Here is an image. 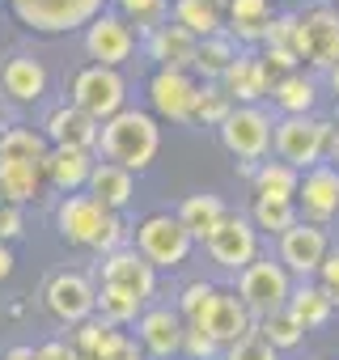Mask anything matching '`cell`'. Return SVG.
Segmentation results:
<instances>
[{
  "label": "cell",
  "mask_w": 339,
  "mask_h": 360,
  "mask_svg": "<svg viewBox=\"0 0 339 360\" xmlns=\"http://www.w3.org/2000/svg\"><path fill=\"white\" fill-rule=\"evenodd\" d=\"M255 330H259L276 352H288V347H297V343L305 339V326L288 314V305L276 309V314H267V318H255Z\"/></svg>",
  "instance_id": "e575fe53"
},
{
  "label": "cell",
  "mask_w": 339,
  "mask_h": 360,
  "mask_svg": "<svg viewBox=\"0 0 339 360\" xmlns=\"http://www.w3.org/2000/svg\"><path fill=\"white\" fill-rule=\"evenodd\" d=\"M288 314H293L305 330H318V326H326V322H331L335 305H331V297L318 288V280H293V292H288Z\"/></svg>",
  "instance_id": "4dcf8cb0"
},
{
  "label": "cell",
  "mask_w": 339,
  "mask_h": 360,
  "mask_svg": "<svg viewBox=\"0 0 339 360\" xmlns=\"http://www.w3.org/2000/svg\"><path fill=\"white\" fill-rule=\"evenodd\" d=\"M217 288H221V284H212V280H191V284H183V292H179L174 309L183 314V322H187V326H196V322L204 318V309H208V301L217 297Z\"/></svg>",
  "instance_id": "ab89813d"
},
{
  "label": "cell",
  "mask_w": 339,
  "mask_h": 360,
  "mask_svg": "<svg viewBox=\"0 0 339 360\" xmlns=\"http://www.w3.org/2000/svg\"><path fill=\"white\" fill-rule=\"evenodd\" d=\"M259 56H263V64H267L271 77H284V72H297L301 68V60H297L293 47H263Z\"/></svg>",
  "instance_id": "7bdbcfd3"
},
{
  "label": "cell",
  "mask_w": 339,
  "mask_h": 360,
  "mask_svg": "<svg viewBox=\"0 0 339 360\" xmlns=\"http://www.w3.org/2000/svg\"><path fill=\"white\" fill-rule=\"evenodd\" d=\"M217 5H229V0H217Z\"/></svg>",
  "instance_id": "816d5d0a"
},
{
  "label": "cell",
  "mask_w": 339,
  "mask_h": 360,
  "mask_svg": "<svg viewBox=\"0 0 339 360\" xmlns=\"http://www.w3.org/2000/svg\"><path fill=\"white\" fill-rule=\"evenodd\" d=\"M132 250H136L144 263H153L157 271H174V267H183V263L191 259L196 238L183 229V221H179L174 212H153V217H144V221L136 225Z\"/></svg>",
  "instance_id": "3957f363"
},
{
  "label": "cell",
  "mask_w": 339,
  "mask_h": 360,
  "mask_svg": "<svg viewBox=\"0 0 339 360\" xmlns=\"http://www.w3.org/2000/svg\"><path fill=\"white\" fill-rule=\"evenodd\" d=\"M174 217L183 221V229H187L196 242H208V233L229 217V204H225L217 191H196V195H187V200L179 204Z\"/></svg>",
  "instance_id": "4316f807"
},
{
  "label": "cell",
  "mask_w": 339,
  "mask_h": 360,
  "mask_svg": "<svg viewBox=\"0 0 339 360\" xmlns=\"http://www.w3.org/2000/svg\"><path fill=\"white\" fill-rule=\"evenodd\" d=\"M94 165H98V157L85 153V148H51L47 161H43V178H47V187H51V191H60V195H77V191H85Z\"/></svg>",
  "instance_id": "603a6c76"
},
{
  "label": "cell",
  "mask_w": 339,
  "mask_h": 360,
  "mask_svg": "<svg viewBox=\"0 0 339 360\" xmlns=\"http://www.w3.org/2000/svg\"><path fill=\"white\" fill-rule=\"evenodd\" d=\"M9 9L34 34H72L106 13V0H9Z\"/></svg>",
  "instance_id": "5b68a950"
},
{
  "label": "cell",
  "mask_w": 339,
  "mask_h": 360,
  "mask_svg": "<svg viewBox=\"0 0 339 360\" xmlns=\"http://www.w3.org/2000/svg\"><path fill=\"white\" fill-rule=\"evenodd\" d=\"M196 98H200V77L179 72V68H157L148 77V106L153 119L161 123H196Z\"/></svg>",
  "instance_id": "30bf717a"
},
{
  "label": "cell",
  "mask_w": 339,
  "mask_h": 360,
  "mask_svg": "<svg viewBox=\"0 0 339 360\" xmlns=\"http://www.w3.org/2000/svg\"><path fill=\"white\" fill-rule=\"evenodd\" d=\"M157 276L161 271L153 263H144L132 246H123V250L102 259V288H119V292H127V297H136L144 305L157 297Z\"/></svg>",
  "instance_id": "e0dca14e"
},
{
  "label": "cell",
  "mask_w": 339,
  "mask_h": 360,
  "mask_svg": "<svg viewBox=\"0 0 339 360\" xmlns=\"http://www.w3.org/2000/svg\"><path fill=\"white\" fill-rule=\"evenodd\" d=\"M98 153H102V161H115L132 174H144L161 153V123L153 119V110L123 106L115 119L102 123Z\"/></svg>",
  "instance_id": "6da1fadb"
},
{
  "label": "cell",
  "mask_w": 339,
  "mask_h": 360,
  "mask_svg": "<svg viewBox=\"0 0 339 360\" xmlns=\"http://www.w3.org/2000/svg\"><path fill=\"white\" fill-rule=\"evenodd\" d=\"M51 144L39 127H26V123H9L0 127V161H47Z\"/></svg>",
  "instance_id": "1f68e13d"
},
{
  "label": "cell",
  "mask_w": 339,
  "mask_h": 360,
  "mask_svg": "<svg viewBox=\"0 0 339 360\" xmlns=\"http://www.w3.org/2000/svg\"><path fill=\"white\" fill-rule=\"evenodd\" d=\"M39 131L47 136L51 148H85V153H94L98 136H102V123H94L85 110H77L72 102H64V106L47 110V119H43Z\"/></svg>",
  "instance_id": "ffe728a7"
},
{
  "label": "cell",
  "mask_w": 339,
  "mask_h": 360,
  "mask_svg": "<svg viewBox=\"0 0 339 360\" xmlns=\"http://www.w3.org/2000/svg\"><path fill=\"white\" fill-rule=\"evenodd\" d=\"M221 360H280V352H276L259 330H250V335H242L238 343H229V347L221 352Z\"/></svg>",
  "instance_id": "60d3db41"
},
{
  "label": "cell",
  "mask_w": 339,
  "mask_h": 360,
  "mask_svg": "<svg viewBox=\"0 0 339 360\" xmlns=\"http://www.w3.org/2000/svg\"><path fill=\"white\" fill-rule=\"evenodd\" d=\"M47 85H51V72L30 51H18V56H9L5 64H0V94H5L9 102H18V106L43 102L47 98Z\"/></svg>",
  "instance_id": "ac0fdd59"
},
{
  "label": "cell",
  "mask_w": 339,
  "mask_h": 360,
  "mask_svg": "<svg viewBox=\"0 0 339 360\" xmlns=\"http://www.w3.org/2000/svg\"><path fill=\"white\" fill-rule=\"evenodd\" d=\"M271 127H276V119L263 106H234L229 119L217 127V136L229 157H238L246 169H255L271 153Z\"/></svg>",
  "instance_id": "8992f818"
},
{
  "label": "cell",
  "mask_w": 339,
  "mask_h": 360,
  "mask_svg": "<svg viewBox=\"0 0 339 360\" xmlns=\"http://www.w3.org/2000/svg\"><path fill=\"white\" fill-rule=\"evenodd\" d=\"M94 360H144V347H140V343H136L123 326L102 322V335H98Z\"/></svg>",
  "instance_id": "f35d334b"
},
{
  "label": "cell",
  "mask_w": 339,
  "mask_h": 360,
  "mask_svg": "<svg viewBox=\"0 0 339 360\" xmlns=\"http://www.w3.org/2000/svg\"><path fill=\"white\" fill-rule=\"evenodd\" d=\"M170 22L196 39H212L225 30V5H217V0H170Z\"/></svg>",
  "instance_id": "f1b7e54d"
},
{
  "label": "cell",
  "mask_w": 339,
  "mask_h": 360,
  "mask_svg": "<svg viewBox=\"0 0 339 360\" xmlns=\"http://www.w3.org/2000/svg\"><path fill=\"white\" fill-rule=\"evenodd\" d=\"M183 335H187V322L174 305H144V314L136 318V343L153 360L183 356Z\"/></svg>",
  "instance_id": "4fadbf2b"
},
{
  "label": "cell",
  "mask_w": 339,
  "mask_h": 360,
  "mask_svg": "<svg viewBox=\"0 0 339 360\" xmlns=\"http://www.w3.org/2000/svg\"><path fill=\"white\" fill-rule=\"evenodd\" d=\"M43 305L56 322L64 326H81L98 314V284L85 271H56L43 284Z\"/></svg>",
  "instance_id": "9c48e42d"
},
{
  "label": "cell",
  "mask_w": 339,
  "mask_h": 360,
  "mask_svg": "<svg viewBox=\"0 0 339 360\" xmlns=\"http://www.w3.org/2000/svg\"><path fill=\"white\" fill-rule=\"evenodd\" d=\"M271 72H267V64H263V56L259 51H242L234 64H229V72L221 77V89L234 98V106H259V98H267L271 94Z\"/></svg>",
  "instance_id": "44dd1931"
},
{
  "label": "cell",
  "mask_w": 339,
  "mask_h": 360,
  "mask_svg": "<svg viewBox=\"0 0 339 360\" xmlns=\"http://www.w3.org/2000/svg\"><path fill=\"white\" fill-rule=\"evenodd\" d=\"M115 13H119L140 39H148L157 26L170 22V0H115Z\"/></svg>",
  "instance_id": "836d02e7"
},
{
  "label": "cell",
  "mask_w": 339,
  "mask_h": 360,
  "mask_svg": "<svg viewBox=\"0 0 339 360\" xmlns=\"http://www.w3.org/2000/svg\"><path fill=\"white\" fill-rule=\"evenodd\" d=\"M221 352H225V347H221L212 335L187 326V335H183V356H187V360H221Z\"/></svg>",
  "instance_id": "b9f144b4"
},
{
  "label": "cell",
  "mask_w": 339,
  "mask_h": 360,
  "mask_svg": "<svg viewBox=\"0 0 339 360\" xmlns=\"http://www.w3.org/2000/svg\"><path fill=\"white\" fill-rule=\"evenodd\" d=\"M234 110V98L221 89V81H200V98H196V123L204 127H221Z\"/></svg>",
  "instance_id": "8d00e7d4"
},
{
  "label": "cell",
  "mask_w": 339,
  "mask_h": 360,
  "mask_svg": "<svg viewBox=\"0 0 339 360\" xmlns=\"http://www.w3.org/2000/svg\"><path fill=\"white\" fill-rule=\"evenodd\" d=\"M85 195L94 204H102L106 212H123L136 200V174L115 165V161H98L94 174H89V183H85Z\"/></svg>",
  "instance_id": "cb8c5ba5"
},
{
  "label": "cell",
  "mask_w": 339,
  "mask_h": 360,
  "mask_svg": "<svg viewBox=\"0 0 339 360\" xmlns=\"http://www.w3.org/2000/svg\"><path fill=\"white\" fill-rule=\"evenodd\" d=\"M68 102L77 110H85L94 123H106L115 119L123 106H127V81L119 68H102V64H85L72 72L68 81Z\"/></svg>",
  "instance_id": "277c9868"
},
{
  "label": "cell",
  "mask_w": 339,
  "mask_h": 360,
  "mask_svg": "<svg viewBox=\"0 0 339 360\" xmlns=\"http://www.w3.org/2000/svg\"><path fill=\"white\" fill-rule=\"evenodd\" d=\"M314 280H318V288L331 297V305L339 309V250H331V255L322 259V267H318V276H314Z\"/></svg>",
  "instance_id": "ee69618b"
},
{
  "label": "cell",
  "mask_w": 339,
  "mask_h": 360,
  "mask_svg": "<svg viewBox=\"0 0 339 360\" xmlns=\"http://www.w3.org/2000/svg\"><path fill=\"white\" fill-rule=\"evenodd\" d=\"M326 255H331V242H326V229L322 225L297 221L293 229H284L276 238V259H280V267L293 280H314Z\"/></svg>",
  "instance_id": "7c38bea8"
},
{
  "label": "cell",
  "mask_w": 339,
  "mask_h": 360,
  "mask_svg": "<svg viewBox=\"0 0 339 360\" xmlns=\"http://www.w3.org/2000/svg\"><path fill=\"white\" fill-rule=\"evenodd\" d=\"M234 292L242 297V305H246L255 318H267V314H276V309H284V305H288L293 276L280 267V259L259 255L250 267H242V271H238V288H234Z\"/></svg>",
  "instance_id": "52a82bcc"
},
{
  "label": "cell",
  "mask_w": 339,
  "mask_h": 360,
  "mask_svg": "<svg viewBox=\"0 0 339 360\" xmlns=\"http://www.w3.org/2000/svg\"><path fill=\"white\" fill-rule=\"evenodd\" d=\"M238 56H242V47L221 30V34H212V39H200V51H196V68H191V72H196L200 81H221Z\"/></svg>",
  "instance_id": "d6a6232c"
},
{
  "label": "cell",
  "mask_w": 339,
  "mask_h": 360,
  "mask_svg": "<svg viewBox=\"0 0 339 360\" xmlns=\"http://www.w3.org/2000/svg\"><path fill=\"white\" fill-rule=\"evenodd\" d=\"M267 98L276 102L280 115H314V106H318V81L305 68H297V72L276 77Z\"/></svg>",
  "instance_id": "83f0119b"
},
{
  "label": "cell",
  "mask_w": 339,
  "mask_h": 360,
  "mask_svg": "<svg viewBox=\"0 0 339 360\" xmlns=\"http://www.w3.org/2000/svg\"><path fill=\"white\" fill-rule=\"evenodd\" d=\"M331 131L335 123L331 119H318V115H284L276 119L271 127V148L284 165L293 169H314L326 161V144H331Z\"/></svg>",
  "instance_id": "7a4b0ae2"
},
{
  "label": "cell",
  "mask_w": 339,
  "mask_h": 360,
  "mask_svg": "<svg viewBox=\"0 0 339 360\" xmlns=\"http://www.w3.org/2000/svg\"><path fill=\"white\" fill-rule=\"evenodd\" d=\"M106 208L102 204H94L85 191H77V195H64L60 204H56V233L68 242V246H81V250H94L98 246V238H102V229H106Z\"/></svg>",
  "instance_id": "9a60e30c"
},
{
  "label": "cell",
  "mask_w": 339,
  "mask_h": 360,
  "mask_svg": "<svg viewBox=\"0 0 339 360\" xmlns=\"http://www.w3.org/2000/svg\"><path fill=\"white\" fill-rule=\"evenodd\" d=\"M13 263H18V259H13V246L0 242V280H9V276H13Z\"/></svg>",
  "instance_id": "681fc988"
},
{
  "label": "cell",
  "mask_w": 339,
  "mask_h": 360,
  "mask_svg": "<svg viewBox=\"0 0 339 360\" xmlns=\"http://www.w3.org/2000/svg\"><path fill=\"white\" fill-rule=\"evenodd\" d=\"M22 233H26V212L13 208V204H0V242L13 246Z\"/></svg>",
  "instance_id": "f6af8a7d"
},
{
  "label": "cell",
  "mask_w": 339,
  "mask_h": 360,
  "mask_svg": "<svg viewBox=\"0 0 339 360\" xmlns=\"http://www.w3.org/2000/svg\"><path fill=\"white\" fill-rule=\"evenodd\" d=\"M196 330H204V335H212L221 347H229V343H238L242 335L255 330V314L242 305V297H238L234 288H217V297L208 301V309H204V318L196 322Z\"/></svg>",
  "instance_id": "d6986e66"
},
{
  "label": "cell",
  "mask_w": 339,
  "mask_h": 360,
  "mask_svg": "<svg viewBox=\"0 0 339 360\" xmlns=\"http://www.w3.org/2000/svg\"><path fill=\"white\" fill-rule=\"evenodd\" d=\"M250 183H255V200H280V204H293L297 200V187H301V169L284 165L280 157L271 161H259L250 169Z\"/></svg>",
  "instance_id": "f546056e"
},
{
  "label": "cell",
  "mask_w": 339,
  "mask_h": 360,
  "mask_svg": "<svg viewBox=\"0 0 339 360\" xmlns=\"http://www.w3.org/2000/svg\"><path fill=\"white\" fill-rule=\"evenodd\" d=\"M297 217L309 225H326L339 217V169L331 161L314 165L301 174V187H297Z\"/></svg>",
  "instance_id": "2e32d148"
},
{
  "label": "cell",
  "mask_w": 339,
  "mask_h": 360,
  "mask_svg": "<svg viewBox=\"0 0 339 360\" xmlns=\"http://www.w3.org/2000/svg\"><path fill=\"white\" fill-rule=\"evenodd\" d=\"M250 221H255V229L259 233H271V238H280L284 229H293L301 217H297V204H280V200H255L250 204Z\"/></svg>",
  "instance_id": "d590c367"
},
{
  "label": "cell",
  "mask_w": 339,
  "mask_h": 360,
  "mask_svg": "<svg viewBox=\"0 0 339 360\" xmlns=\"http://www.w3.org/2000/svg\"><path fill=\"white\" fill-rule=\"evenodd\" d=\"M293 51L297 60H305L309 68L326 72L339 64V9L318 5L297 13V30H293Z\"/></svg>",
  "instance_id": "ba28073f"
},
{
  "label": "cell",
  "mask_w": 339,
  "mask_h": 360,
  "mask_svg": "<svg viewBox=\"0 0 339 360\" xmlns=\"http://www.w3.org/2000/svg\"><path fill=\"white\" fill-rule=\"evenodd\" d=\"M43 161H0V204L26 208L43 195Z\"/></svg>",
  "instance_id": "484cf974"
},
{
  "label": "cell",
  "mask_w": 339,
  "mask_h": 360,
  "mask_svg": "<svg viewBox=\"0 0 339 360\" xmlns=\"http://www.w3.org/2000/svg\"><path fill=\"white\" fill-rule=\"evenodd\" d=\"M144 51H148V60H153L157 68H179V72H191V68H196L200 39H196V34H187V30H183V26H174V22H165V26H157V30L144 39Z\"/></svg>",
  "instance_id": "7402d4cb"
},
{
  "label": "cell",
  "mask_w": 339,
  "mask_h": 360,
  "mask_svg": "<svg viewBox=\"0 0 339 360\" xmlns=\"http://www.w3.org/2000/svg\"><path fill=\"white\" fill-rule=\"evenodd\" d=\"M0 360H39V347H30V343H18V347H9Z\"/></svg>",
  "instance_id": "c3c4849f"
},
{
  "label": "cell",
  "mask_w": 339,
  "mask_h": 360,
  "mask_svg": "<svg viewBox=\"0 0 339 360\" xmlns=\"http://www.w3.org/2000/svg\"><path fill=\"white\" fill-rule=\"evenodd\" d=\"M293 30H297V13H276L263 47H293Z\"/></svg>",
  "instance_id": "bcb514c9"
},
{
  "label": "cell",
  "mask_w": 339,
  "mask_h": 360,
  "mask_svg": "<svg viewBox=\"0 0 339 360\" xmlns=\"http://www.w3.org/2000/svg\"><path fill=\"white\" fill-rule=\"evenodd\" d=\"M326 89L339 98V64H335V68H326Z\"/></svg>",
  "instance_id": "f907efd6"
},
{
  "label": "cell",
  "mask_w": 339,
  "mask_h": 360,
  "mask_svg": "<svg viewBox=\"0 0 339 360\" xmlns=\"http://www.w3.org/2000/svg\"><path fill=\"white\" fill-rule=\"evenodd\" d=\"M204 250H208V259H212L217 267H225V271H242V267H250V263L263 255V242H259V229H255L250 217L229 212V217L208 233Z\"/></svg>",
  "instance_id": "8fae6325"
},
{
  "label": "cell",
  "mask_w": 339,
  "mask_h": 360,
  "mask_svg": "<svg viewBox=\"0 0 339 360\" xmlns=\"http://www.w3.org/2000/svg\"><path fill=\"white\" fill-rule=\"evenodd\" d=\"M39 360H81V356L72 352L68 339H47V343H39Z\"/></svg>",
  "instance_id": "7dc6e473"
},
{
  "label": "cell",
  "mask_w": 339,
  "mask_h": 360,
  "mask_svg": "<svg viewBox=\"0 0 339 360\" xmlns=\"http://www.w3.org/2000/svg\"><path fill=\"white\" fill-rule=\"evenodd\" d=\"M81 43H85L89 64L119 68V64H123V60H132V51H136V30H132L115 9H106V13H98V18L85 26Z\"/></svg>",
  "instance_id": "5bb4252c"
},
{
  "label": "cell",
  "mask_w": 339,
  "mask_h": 360,
  "mask_svg": "<svg viewBox=\"0 0 339 360\" xmlns=\"http://www.w3.org/2000/svg\"><path fill=\"white\" fill-rule=\"evenodd\" d=\"M335 5H339V0H335Z\"/></svg>",
  "instance_id": "f5cc1de1"
},
{
  "label": "cell",
  "mask_w": 339,
  "mask_h": 360,
  "mask_svg": "<svg viewBox=\"0 0 339 360\" xmlns=\"http://www.w3.org/2000/svg\"><path fill=\"white\" fill-rule=\"evenodd\" d=\"M271 22H276L271 0H229L225 5V34L234 43H246V47L263 43Z\"/></svg>",
  "instance_id": "d4e9b609"
},
{
  "label": "cell",
  "mask_w": 339,
  "mask_h": 360,
  "mask_svg": "<svg viewBox=\"0 0 339 360\" xmlns=\"http://www.w3.org/2000/svg\"><path fill=\"white\" fill-rule=\"evenodd\" d=\"M144 314V301L119 292V288H98V318L110 322V326H132L136 318Z\"/></svg>",
  "instance_id": "74e56055"
}]
</instances>
